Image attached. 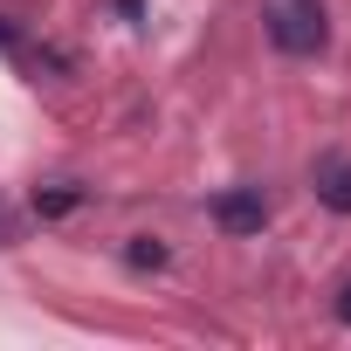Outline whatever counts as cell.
Instances as JSON below:
<instances>
[{
  "label": "cell",
  "mask_w": 351,
  "mask_h": 351,
  "mask_svg": "<svg viewBox=\"0 0 351 351\" xmlns=\"http://www.w3.org/2000/svg\"><path fill=\"white\" fill-rule=\"evenodd\" d=\"M214 228L221 234H262L269 228V193L262 186H228L214 200Z\"/></svg>",
  "instance_id": "cell-2"
},
{
  "label": "cell",
  "mask_w": 351,
  "mask_h": 351,
  "mask_svg": "<svg viewBox=\"0 0 351 351\" xmlns=\"http://www.w3.org/2000/svg\"><path fill=\"white\" fill-rule=\"evenodd\" d=\"M310 186H317V200H324L330 214H351V158H344V152H324L317 172H310Z\"/></svg>",
  "instance_id": "cell-3"
},
{
  "label": "cell",
  "mask_w": 351,
  "mask_h": 351,
  "mask_svg": "<svg viewBox=\"0 0 351 351\" xmlns=\"http://www.w3.org/2000/svg\"><path fill=\"white\" fill-rule=\"evenodd\" d=\"M131 269H165V248L138 234V241H131Z\"/></svg>",
  "instance_id": "cell-5"
},
{
  "label": "cell",
  "mask_w": 351,
  "mask_h": 351,
  "mask_svg": "<svg viewBox=\"0 0 351 351\" xmlns=\"http://www.w3.org/2000/svg\"><path fill=\"white\" fill-rule=\"evenodd\" d=\"M337 324H351V282L337 289Z\"/></svg>",
  "instance_id": "cell-6"
},
{
  "label": "cell",
  "mask_w": 351,
  "mask_h": 351,
  "mask_svg": "<svg viewBox=\"0 0 351 351\" xmlns=\"http://www.w3.org/2000/svg\"><path fill=\"white\" fill-rule=\"evenodd\" d=\"M262 28L282 56H324V42H330L324 0H262Z\"/></svg>",
  "instance_id": "cell-1"
},
{
  "label": "cell",
  "mask_w": 351,
  "mask_h": 351,
  "mask_svg": "<svg viewBox=\"0 0 351 351\" xmlns=\"http://www.w3.org/2000/svg\"><path fill=\"white\" fill-rule=\"evenodd\" d=\"M76 200H83V193H76V186H69V180H56V186H49V193H35V207H42V214H69V207H76Z\"/></svg>",
  "instance_id": "cell-4"
},
{
  "label": "cell",
  "mask_w": 351,
  "mask_h": 351,
  "mask_svg": "<svg viewBox=\"0 0 351 351\" xmlns=\"http://www.w3.org/2000/svg\"><path fill=\"white\" fill-rule=\"evenodd\" d=\"M0 49H21V35H14V28H8V21H0Z\"/></svg>",
  "instance_id": "cell-7"
}]
</instances>
